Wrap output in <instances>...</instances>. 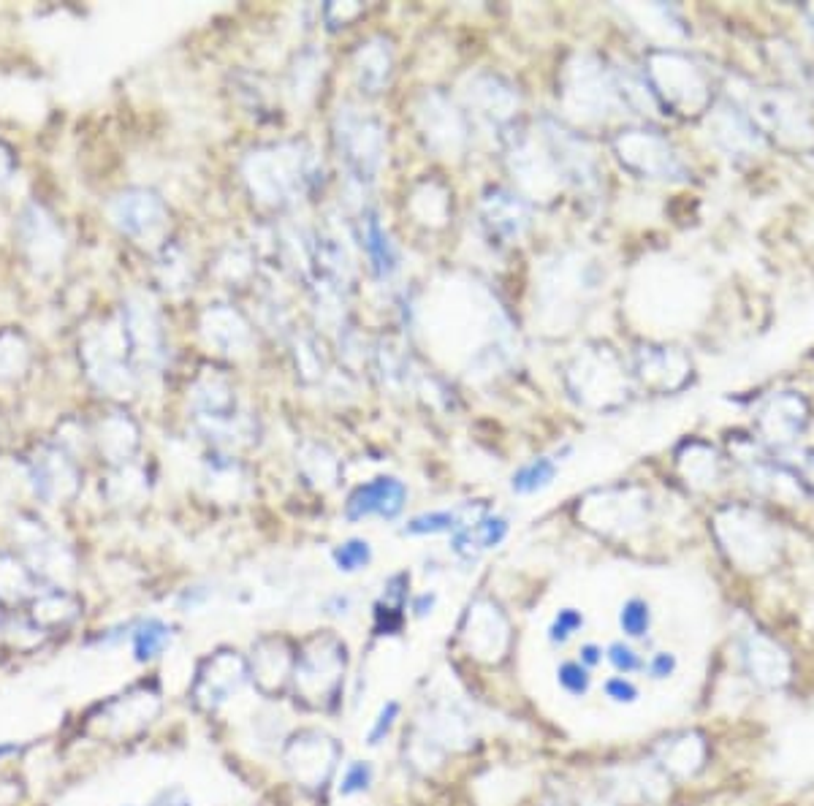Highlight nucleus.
I'll use <instances>...</instances> for the list:
<instances>
[{
    "mask_svg": "<svg viewBox=\"0 0 814 806\" xmlns=\"http://www.w3.org/2000/svg\"><path fill=\"white\" fill-rule=\"evenodd\" d=\"M155 806H190V798L182 793V790H171V793H163Z\"/></svg>",
    "mask_w": 814,
    "mask_h": 806,
    "instance_id": "obj_28",
    "label": "nucleus"
},
{
    "mask_svg": "<svg viewBox=\"0 0 814 806\" xmlns=\"http://www.w3.org/2000/svg\"><path fill=\"white\" fill-rule=\"evenodd\" d=\"M114 218L122 226V231H128L131 236H144L163 223V206L152 193L134 190L117 198Z\"/></svg>",
    "mask_w": 814,
    "mask_h": 806,
    "instance_id": "obj_9",
    "label": "nucleus"
},
{
    "mask_svg": "<svg viewBox=\"0 0 814 806\" xmlns=\"http://www.w3.org/2000/svg\"><path fill=\"white\" fill-rule=\"evenodd\" d=\"M247 180L252 190L269 204H288L296 196H302L305 188L315 180V168L310 152L302 144L291 147H272L252 152Z\"/></svg>",
    "mask_w": 814,
    "mask_h": 806,
    "instance_id": "obj_1",
    "label": "nucleus"
},
{
    "mask_svg": "<svg viewBox=\"0 0 814 806\" xmlns=\"http://www.w3.org/2000/svg\"><path fill=\"white\" fill-rule=\"evenodd\" d=\"M676 668H678L676 655H671V652H655V655L647 660V668H644V670L655 678V682H665L668 676L676 673Z\"/></svg>",
    "mask_w": 814,
    "mask_h": 806,
    "instance_id": "obj_26",
    "label": "nucleus"
},
{
    "mask_svg": "<svg viewBox=\"0 0 814 806\" xmlns=\"http://www.w3.org/2000/svg\"><path fill=\"white\" fill-rule=\"evenodd\" d=\"M467 524H473V522H467V519L461 516V511H435V514H421V516L410 519L407 527H405V535L456 532V530H461V527H467Z\"/></svg>",
    "mask_w": 814,
    "mask_h": 806,
    "instance_id": "obj_16",
    "label": "nucleus"
},
{
    "mask_svg": "<svg viewBox=\"0 0 814 806\" xmlns=\"http://www.w3.org/2000/svg\"><path fill=\"white\" fill-rule=\"evenodd\" d=\"M603 657H606V652L600 649L597 644H581V649H578V663L584 668H589V670L603 663Z\"/></svg>",
    "mask_w": 814,
    "mask_h": 806,
    "instance_id": "obj_27",
    "label": "nucleus"
},
{
    "mask_svg": "<svg viewBox=\"0 0 814 806\" xmlns=\"http://www.w3.org/2000/svg\"><path fill=\"white\" fill-rule=\"evenodd\" d=\"M469 109H476L478 117L489 122H505L519 106V96L510 88L508 81H502L494 74H478L469 79V88L464 90Z\"/></svg>",
    "mask_w": 814,
    "mask_h": 806,
    "instance_id": "obj_7",
    "label": "nucleus"
},
{
    "mask_svg": "<svg viewBox=\"0 0 814 806\" xmlns=\"http://www.w3.org/2000/svg\"><path fill=\"white\" fill-rule=\"evenodd\" d=\"M584 627V614L578 608H562L560 614L554 616L551 627H548V641L551 644H568L573 635Z\"/></svg>",
    "mask_w": 814,
    "mask_h": 806,
    "instance_id": "obj_21",
    "label": "nucleus"
},
{
    "mask_svg": "<svg viewBox=\"0 0 814 806\" xmlns=\"http://www.w3.org/2000/svg\"><path fill=\"white\" fill-rule=\"evenodd\" d=\"M337 147L353 180L364 185L372 182L380 172L385 131L375 117L361 114L359 109L351 106H342L337 117Z\"/></svg>",
    "mask_w": 814,
    "mask_h": 806,
    "instance_id": "obj_2",
    "label": "nucleus"
},
{
    "mask_svg": "<svg viewBox=\"0 0 814 806\" xmlns=\"http://www.w3.org/2000/svg\"><path fill=\"white\" fill-rule=\"evenodd\" d=\"M361 242H364V250L369 256V264L375 269V275L380 280H389L397 269H399V256H397V247L391 244L389 234L380 226V218L375 212H364L361 218Z\"/></svg>",
    "mask_w": 814,
    "mask_h": 806,
    "instance_id": "obj_12",
    "label": "nucleus"
},
{
    "mask_svg": "<svg viewBox=\"0 0 814 806\" xmlns=\"http://www.w3.org/2000/svg\"><path fill=\"white\" fill-rule=\"evenodd\" d=\"M556 682H560V687L568 695L584 698L592 687V676H589V668H584L578 660H565L560 668H556Z\"/></svg>",
    "mask_w": 814,
    "mask_h": 806,
    "instance_id": "obj_20",
    "label": "nucleus"
},
{
    "mask_svg": "<svg viewBox=\"0 0 814 806\" xmlns=\"http://www.w3.org/2000/svg\"><path fill=\"white\" fill-rule=\"evenodd\" d=\"M606 657H609V663L614 665V670H616L619 676L640 673V670L647 668V660L640 657L632 647H627V644H622V641L611 644L609 652H606Z\"/></svg>",
    "mask_w": 814,
    "mask_h": 806,
    "instance_id": "obj_22",
    "label": "nucleus"
},
{
    "mask_svg": "<svg viewBox=\"0 0 814 806\" xmlns=\"http://www.w3.org/2000/svg\"><path fill=\"white\" fill-rule=\"evenodd\" d=\"M394 66V52L385 38H369L367 44L356 52V74L359 84L367 93H380L389 84Z\"/></svg>",
    "mask_w": 814,
    "mask_h": 806,
    "instance_id": "obj_11",
    "label": "nucleus"
},
{
    "mask_svg": "<svg viewBox=\"0 0 814 806\" xmlns=\"http://www.w3.org/2000/svg\"><path fill=\"white\" fill-rule=\"evenodd\" d=\"M372 560V548L367 540H348L334 548V565L342 570V573H356L361 568H367Z\"/></svg>",
    "mask_w": 814,
    "mask_h": 806,
    "instance_id": "obj_19",
    "label": "nucleus"
},
{
    "mask_svg": "<svg viewBox=\"0 0 814 806\" xmlns=\"http://www.w3.org/2000/svg\"><path fill=\"white\" fill-rule=\"evenodd\" d=\"M397 717H399V703L397 701H389L383 709H380V714H377V719H375V725H372V731H369V736H367V744L369 747H377L385 736L391 733V728H394V723H397Z\"/></svg>",
    "mask_w": 814,
    "mask_h": 806,
    "instance_id": "obj_25",
    "label": "nucleus"
},
{
    "mask_svg": "<svg viewBox=\"0 0 814 806\" xmlns=\"http://www.w3.org/2000/svg\"><path fill=\"white\" fill-rule=\"evenodd\" d=\"M603 693H606V698H609L611 703H616V706H632V703L640 698V690L635 687V682H630L627 676H611V678H606Z\"/></svg>",
    "mask_w": 814,
    "mask_h": 806,
    "instance_id": "obj_23",
    "label": "nucleus"
},
{
    "mask_svg": "<svg viewBox=\"0 0 814 806\" xmlns=\"http://www.w3.org/2000/svg\"><path fill=\"white\" fill-rule=\"evenodd\" d=\"M616 152H619L622 163H627L630 168H635V172H640V174L660 177V180H671V177L684 174V166L678 163V158L673 155L668 142L660 139L657 134H649V131H624L616 139Z\"/></svg>",
    "mask_w": 814,
    "mask_h": 806,
    "instance_id": "obj_3",
    "label": "nucleus"
},
{
    "mask_svg": "<svg viewBox=\"0 0 814 806\" xmlns=\"http://www.w3.org/2000/svg\"><path fill=\"white\" fill-rule=\"evenodd\" d=\"M432 608H435V595H421V598L415 601V606H413L415 616H426Z\"/></svg>",
    "mask_w": 814,
    "mask_h": 806,
    "instance_id": "obj_29",
    "label": "nucleus"
},
{
    "mask_svg": "<svg viewBox=\"0 0 814 806\" xmlns=\"http://www.w3.org/2000/svg\"><path fill=\"white\" fill-rule=\"evenodd\" d=\"M17 752H19V747H17V744H0V760L9 757V755H17Z\"/></svg>",
    "mask_w": 814,
    "mask_h": 806,
    "instance_id": "obj_30",
    "label": "nucleus"
},
{
    "mask_svg": "<svg viewBox=\"0 0 814 806\" xmlns=\"http://www.w3.org/2000/svg\"><path fill=\"white\" fill-rule=\"evenodd\" d=\"M334 747L326 736H315L313 741H307V736L296 739V744H291V755H288V766L296 771V777H302L305 782H310V787H315L318 782H323L334 766V755L323 757V749Z\"/></svg>",
    "mask_w": 814,
    "mask_h": 806,
    "instance_id": "obj_10",
    "label": "nucleus"
},
{
    "mask_svg": "<svg viewBox=\"0 0 814 806\" xmlns=\"http://www.w3.org/2000/svg\"><path fill=\"white\" fill-rule=\"evenodd\" d=\"M372 782V769L369 763H351L345 777H342V785H339V795H356V793H364Z\"/></svg>",
    "mask_w": 814,
    "mask_h": 806,
    "instance_id": "obj_24",
    "label": "nucleus"
},
{
    "mask_svg": "<svg viewBox=\"0 0 814 806\" xmlns=\"http://www.w3.org/2000/svg\"><path fill=\"white\" fill-rule=\"evenodd\" d=\"M619 627L627 639H647L649 627H652V608L647 601L640 598H630L624 601L622 611H619Z\"/></svg>",
    "mask_w": 814,
    "mask_h": 806,
    "instance_id": "obj_18",
    "label": "nucleus"
},
{
    "mask_svg": "<svg viewBox=\"0 0 814 806\" xmlns=\"http://www.w3.org/2000/svg\"><path fill=\"white\" fill-rule=\"evenodd\" d=\"M171 641V630L160 619H147L134 630V652L139 663L158 657Z\"/></svg>",
    "mask_w": 814,
    "mask_h": 806,
    "instance_id": "obj_15",
    "label": "nucleus"
},
{
    "mask_svg": "<svg viewBox=\"0 0 814 806\" xmlns=\"http://www.w3.org/2000/svg\"><path fill=\"white\" fill-rule=\"evenodd\" d=\"M418 122H421V131L426 142H430V147L440 152H456L467 139L464 117L438 93L423 96L418 106Z\"/></svg>",
    "mask_w": 814,
    "mask_h": 806,
    "instance_id": "obj_5",
    "label": "nucleus"
},
{
    "mask_svg": "<svg viewBox=\"0 0 814 806\" xmlns=\"http://www.w3.org/2000/svg\"><path fill=\"white\" fill-rule=\"evenodd\" d=\"M223 673H218L215 663H209V673L201 678L198 695L209 698V706H218L226 701L229 693L239 690V685L244 682V663L234 655H223Z\"/></svg>",
    "mask_w": 814,
    "mask_h": 806,
    "instance_id": "obj_14",
    "label": "nucleus"
},
{
    "mask_svg": "<svg viewBox=\"0 0 814 806\" xmlns=\"http://www.w3.org/2000/svg\"><path fill=\"white\" fill-rule=\"evenodd\" d=\"M554 476H556V464L551 459H546V456L532 459L530 464H524V468L516 476H513V492L535 494V492L546 489L554 481Z\"/></svg>",
    "mask_w": 814,
    "mask_h": 806,
    "instance_id": "obj_17",
    "label": "nucleus"
},
{
    "mask_svg": "<svg viewBox=\"0 0 814 806\" xmlns=\"http://www.w3.org/2000/svg\"><path fill=\"white\" fill-rule=\"evenodd\" d=\"M405 500H407V489L402 481L397 478H389V476H380L364 486H359L348 505H345V516L351 522H359L364 516H383V519H394L402 514L405 508Z\"/></svg>",
    "mask_w": 814,
    "mask_h": 806,
    "instance_id": "obj_6",
    "label": "nucleus"
},
{
    "mask_svg": "<svg viewBox=\"0 0 814 806\" xmlns=\"http://www.w3.org/2000/svg\"><path fill=\"white\" fill-rule=\"evenodd\" d=\"M505 532H508V522L500 519V516L476 519L473 524H467V527H461V530L454 532L451 546H454V551H456L459 557H464V560H476V557L481 554V551H486V548L502 543Z\"/></svg>",
    "mask_w": 814,
    "mask_h": 806,
    "instance_id": "obj_13",
    "label": "nucleus"
},
{
    "mask_svg": "<svg viewBox=\"0 0 814 806\" xmlns=\"http://www.w3.org/2000/svg\"><path fill=\"white\" fill-rule=\"evenodd\" d=\"M649 74H652V81H655V93H660L665 98V104L681 109L684 114H690V112H695L706 104V84H703L701 71L693 66L687 76L678 79L673 52L652 55Z\"/></svg>",
    "mask_w": 814,
    "mask_h": 806,
    "instance_id": "obj_4",
    "label": "nucleus"
},
{
    "mask_svg": "<svg viewBox=\"0 0 814 806\" xmlns=\"http://www.w3.org/2000/svg\"><path fill=\"white\" fill-rule=\"evenodd\" d=\"M481 209H484V223L492 229V234L500 236V239H508V242L519 239L524 234L527 223H530L527 204L519 196L500 190V188L492 190L484 198Z\"/></svg>",
    "mask_w": 814,
    "mask_h": 806,
    "instance_id": "obj_8",
    "label": "nucleus"
}]
</instances>
